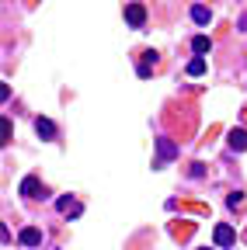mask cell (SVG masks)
Segmentation results:
<instances>
[{"instance_id":"cell-1","label":"cell","mask_w":247,"mask_h":250,"mask_svg":"<svg viewBox=\"0 0 247 250\" xmlns=\"http://www.w3.org/2000/svg\"><path fill=\"white\" fill-rule=\"evenodd\" d=\"M174 156H178V146H174L167 136H160V139H157V160H153V167L160 170L164 164H171V160H174Z\"/></svg>"},{"instance_id":"cell-2","label":"cell","mask_w":247,"mask_h":250,"mask_svg":"<svg viewBox=\"0 0 247 250\" xmlns=\"http://www.w3.org/2000/svg\"><path fill=\"white\" fill-rule=\"evenodd\" d=\"M212 240H216V247H233V240H237V233H233V226H226V223H220V226H216L212 229Z\"/></svg>"},{"instance_id":"cell-3","label":"cell","mask_w":247,"mask_h":250,"mask_svg":"<svg viewBox=\"0 0 247 250\" xmlns=\"http://www.w3.org/2000/svg\"><path fill=\"white\" fill-rule=\"evenodd\" d=\"M18 191H21L24 198H39V195H42V181H39L35 174H28V177L18 184Z\"/></svg>"},{"instance_id":"cell-4","label":"cell","mask_w":247,"mask_h":250,"mask_svg":"<svg viewBox=\"0 0 247 250\" xmlns=\"http://www.w3.org/2000/svg\"><path fill=\"white\" fill-rule=\"evenodd\" d=\"M126 21H129V28H143L146 24V7L143 4H126Z\"/></svg>"},{"instance_id":"cell-5","label":"cell","mask_w":247,"mask_h":250,"mask_svg":"<svg viewBox=\"0 0 247 250\" xmlns=\"http://www.w3.org/2000/svg\"><path fill=\"white\" fill-rule=\"evenodd\" d=\"M18 240H21V247H39V243H42V229H35V226H24V229L18 233Z\"/></svg>"},{"instance_id":"cell-6","label":"cell","mask_w":247,"mask_h":250,"mask_svg":"<svg viewBox=\"0 0 247 250\" xmlns=\"http://www.w3.org/2000/svg\"><path fill=\"white\" fill-rule=\"evenodd\" d=\"M56 208L63 212V215H73V219H77V215L84 212V205H80L77 198H70V195H67V198H59V202H56Z\"/></svg>"},{"instance_id":"cell-7","label":"cell","mask_w":247,"mask_h":250,"mask_svg":"<svg viewBox=\"0 0 247 250\" xmlns=\"http://www.w3.org/2000/svg\"><path fill=\"white\" fill-rule=\"evenodd\" d=\"M226 143H230V149H237V153H244V149H247V129H230V136H226Z\"/></svg>"},{"instance_id":"cell-8","label":"cell","mask_w":247,"mask_h":250,"mask_svg":"<svg viewBox=\"0 0 247 250\" xmlns=\"http://www.w3.org/2000/svg\"><path fill=\"white\" fill-rule=\"evenodd\" d=\"M35 132H39L42 139H56V125H52L49 118H35Z\"/></svg>"},{"instance_id":"cell-9","label":"cell","mask_w":247,"mask_h":250,"mask_svg":"<svg viewBox=\"0 0 247 250\" xmlns=\"http://www.w3.org/2000/svg\"><path fill=\"white\" fill-rule=\"evenodd\" d=\"M192 49H195V56H205V52L212 49V39H209V35H195V39H192Z\"/></svg>"},{"instance_id":"cell-10","label":"cell","mask_w":247,"mask_h":250,"mask_svg":"<svg viewBox=\"0 0 247 250\" xmlns=\"http://www.w3.org/2000/svg\"><path fill=\"white\" fill-rule=\"evenodd\" d=\"M192 21H195V24H209V21H212V14H209V7H202V4H195V7H192Z\"/></svg>"},{"instance_id":"cell-11","label":"cell","mask_w":247,"mask_h":250,"mask_svg":"<svg viewBox=\"0 0 247 250\" xmlns=\"http://www.w3.org/2000/svg\"><path fill=\"white\" fill-rule=\"evenodd\" d=\"M153 56H157V52H143V62H139V77H143V80L153 73V62H157Z\"/></svg>"},{"instance_id":"cell-12","label":"cell","mask_w":247,"mask_h":250,"mask_svg":"<svg viewBox=\"0 0 247 250\" xmlns=\"http://www.w3.org/2000/svg\"><path fill=\"white\" fill-rule=\"evenodd\" d=\"M202 73H205V56H195L188 62V77H202Z\"/></svg>"},{"instance_id":"cell-13","label":"cell","mask_w":247,"mask_h":250,"mask_svg":"<svg viewBox=\"0 0 247 250\" xmlns=\"http://www.w3.org/2000/svg\"><path fill=\"white\" fill-rule=\"evenodd\" d=\"M226 205H230V208H240V205H244V191H233V195L226 198Z\"/></svg>"},{"instance_id":"cell-14","label":"cell","mask_w":247,"mask_h":250,"mask_svg":"<svg viewBox=\"0 0 247 250\" xmlns=\"http://www.w3.org/2000/svg\"><path fill=\"white\" fill-rule=\"evenodd\" d=\"M202 250H209V247H202Z\"/></svg>"}]
</instances>
